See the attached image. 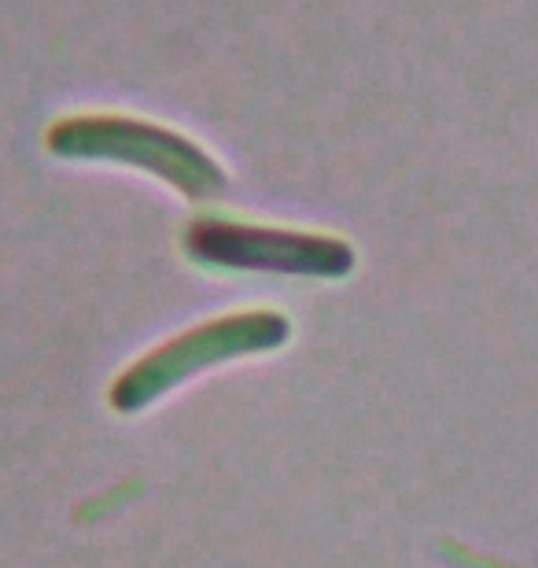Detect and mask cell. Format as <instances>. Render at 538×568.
Masks as SVG:
<instances>
[{
    "label": "cell",
    "instance_id": "obj_3",
    "mask_svg": "<svg viewBox=\"0 0 538 568\" xmlns=\"http://www.w3.org/2000/svg\"><path fill=\"white\" fill-rule=\"evenodd\" d=\"M185 252L200 266L247 274L336 281L354 270V247L339 236L233 219H196L185 230Z\"/></svg>",
    "mask_w": 538,
    "mask_h": 568
},
{
    "label": "cell",
    "instance_id": "obj_1",
    "mask_svg": "<svg viewBox=\"0 0 538 568\" xmlns=\"http://www.w3.org/2000/svg\"><path fill=\"white\" fill-rule=\"evenodd\" d=\"M52 155L82 163H119L144 170L189 200H214L225 192V170L185 133L133 115H71L44 138Z\"/></svg>",
    "mask_w": 538,
    "mask_h": 568
},
{
    "label": "cell",
    "instance_id": "obj_2",
    "mask_svg": "<svg viewBox=\"0 0 538 568\" xmlns=\"http://www.w3.org/2000/svg\"><path fill=\"white\" fill-rule=\"evenodd\" d=\"M292 336V322L277 311H236L214 322H203L189 333H177L125 366L111 384V406L119 414H136L177 384L192 381L196 373L222 366L233 358L266 355L281 351Z\"/></svg>",
    "mask_w": 538,
    "mask_h": 568
}]
</instances>
